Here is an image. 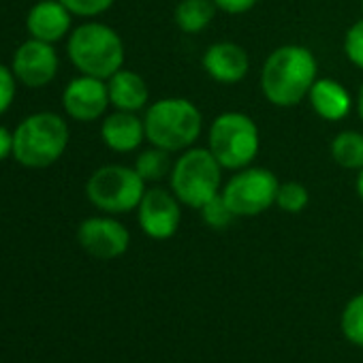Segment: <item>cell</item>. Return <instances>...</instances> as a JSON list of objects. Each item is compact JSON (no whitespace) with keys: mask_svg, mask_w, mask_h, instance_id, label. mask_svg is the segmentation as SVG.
<instances>
[{"mask_svg":"<svg viewBox=\"0 0 363 363\" xmlns=\"http://www.w3.org/2000/svg\"><path fill=\"white\" fill-rule=\"evenodd\" d=\"M318 79V62L306 45H280L263 62L261 92L274 107L289 109L308 99L312 84Z\"/></svg>","mask_w":363,"mask_h":363,"instance_id":"cell-1","label":"cell"},{"mask_svg":"<svg viewBox=\"0 0 363 363\" xmlns=\"http://www.w3.org/2000/svg\"><path fill=\"white\" fill-rule=\"evenodd\" d=\"M145 139L167 152H184L197 143L203 130L199 107L184 96H164L147 105L143 116Z\"/></svg>","mask_w":363,"mask_h":363,"instance_id":"cell-2","label":"cell"},{"mask_svg":"<svg viewBox=\"0 0 363 363\" xmlns=\"http://www.w3.org/2000/svg\"><path fill=\"white\" fill-rule=\"evenodd\" d=\"M71 141L67 120L56 111H37L13 130V158L26 169H45L62 158Z\"/></svg>","mask_w":363,"mask_h":363,"instance_id":"cell-3","label":"cell"},{"mask_svg":"<svg viewBox=\"0 0 363 363\" xmlns=\"http://www.w3.org/2000/svg\"><path fill=\"white\" fill-rule=\"evenodd\" d=\"M67 54L82 75L109 79L124 69V41L103 22H84L71 30Z\"/></svg>","mask_w":363,"mask_h":363,"instance_id":"cell-4","label":"cell"},{"mask_svg":"<svg viewBox=\"0 0 363 363\" xmlns=\"http://www.w3.org/2000/svg\"><path fill=\"white\" fill-rule=\"evenodd\" d=\"M223 164L210 147H189L171 167L169 186L182 206L201 210L223 193Z\"/></svg>","mask_w":363,"mask_h":363,"instance_id":"cell-5","label":"cell"},{"mask_svg":"<svg viewBox=\"0 0 363 363\" xmlns=\"http://www.w3.org/2000/svg\"><path fill=\"white\" fill-rule=\"evenodd\" d=\"M208 147L227 171L250 167L261 150L259 126L242 111L218 113L208 130Z\"/></svg>","mask_w":363,"mask_h":363,"instance_id":"cell-6","label":"cell"},{"mask_svg":"<svg viewBox=\"0 0 363 363\" xmlns=\"http://www.w3.org/2000/svg\"><path fill=\"white\" fill-rule=\"evenodd\" d=\"M145 193V182L126 164H103L86 182L88 201L103 214H128L139 208Z\"/></svg>","mask_w":363,"mask_h":363,"instance_id":"cell-7","label":"cell"},{"mask_svg":"<svg viewBox=\"0 0 363 363\" xmlns=\"http://www.w3.org/2000/svg\"><path fill=\"white\" fill-rule=\"evenodd\" d=\"M280 182L265 167H244L235 171L223 186V197L240 218H252L276 206Z\"/></svg>","mask_w":363,"mask_h":363,"instance_id":"cell-8","label":"cell"},{"mask_svg":"<svg viewBox=\"0 0 363 363\" xmlns=\"http://www.w3.org/2000/svg\"><path fill=\"white\" fill-rule=\"evenodd\" d=\"M137 223L139 229L156 242L171 240L182 223V203L171 193V189L152 186L145 189L143 199L137 208Z\"/></svg>","mask_w":363,"mask_h":363,"instance_id":"cell-9","label":"cell"},{"mask_svg":"<svg viewBox=\"0 0 363 363\" xmlns=\"http://www.w3.org/2000/svg\"><path fill=\"white\" fill-rule=\"evenodd\" d=\"M60 58L54 43H45L39 39H26L13 54L11 71L18 84L26 88H43L52 84L58 75Z\"/></svg>","mask_w":363,"mask_h":363,"instance_id":"cell-10","label":"cell"},{"mask_svg":"<svg viewBox=\"0 0 363 363\" xmlns=\"http://www.w3.org/2000/svg\"><path fill=\"white\" fill-rule=\"evenodd\" d=\"M77 242L90 257L101 261H111L128 250L130 233L111 214L90 216L82 220V225L77 227Z\"/></svg>","mask_w":363,"mask_h":363,"instance_id":"cell-11","label":"cell"},{"mask_svg":"<svg viewBox=\"0 0 363 363\" xmlns=\"http://www.w3.org/2000/svg\"><path fill=\"white\" fill-rule=\"evenodd\" d=\"M109 105L107 82L92 75L79 73L62 90V109L75 122H96Z\"/></svg>","mask_w":363,"mask_h":363,"instance_id":"cell-12","label":"cell"},{"mask_svg":"<svg viewBox=\"0 0 363 363\" xmlns=\"http://www.w3.org/2000/svg\"><path fill=\"white\" fill-rule=\"evenodd\" d=\"M201 67L216 84L233 86L250 73V56L235 41H216L203 52Z\"/></svg>","mask_w":363,"mask_h":363,"instance_id":"cell-13","label":"cell"},{"mask_svg":"<svg viewBox=\"0 0 363 363\" xmlns=\"http://www.w3.org/2000/svg\"><path fill=\"white\" fill-rule=\"evenodd\" d=\"M73 13L60 0H37L26 16V30L33 39L58 43L69 37Z\"/></svg>","mask_w":363,"mask_h":363,"instance_id":"cell-14","label":"cell"},{"mask_svg":"<svg viewBox=\"0 0 363 363\" xmlns=\"http://www.w3.org/2000/svg\"><path fill=\"white\" fill-rule=\"evenodd\" d=\"M101 139L111 152H118V154L135 152L145 141L143 118H139L133 111L116 109L113 113L103 118V122H101Z\"/></svg>","mask_w":363,"mask_h":363,"instance_id":"cell-15","label":"cell"},{"mask_svg":"<svg viewBox=\"0 0 363 363\" xmlns=\"http://www.w3.org/2000/svg\"><path fill=\"white\" fill-rule=\"evenodd\" d=\"M308 101L314 113L325 122H340L352 109L350 92L331 77H318L308 92Z\"/></svg>","mask_w":363,"mask_h":363,"instance_id":"cell-16","label":"cell"},{"mask_svg":"<svg viewBox=\"0 0 363 363\" xmlns=\"http://www.w3.org/2000/svg\"><path fill=\"white\" fill-rule=\"evenodd\" d=\"M107 90H109V103L111 107L120 111H133L139 113L141 109L147 107L150 101V88L145 79L128 69H120L107 79Z\"/></svg>","mask_w":363,"mask_h":363,"instance_id":"cell-17","label":"cell"},{"mask_svg":"<svg viewBox=\"0 0 363 363\" xmlns=\"http://www.w3.org/2000/svg\"><path fill=\"white\" fill-rule=\"evenodd\" d=\"M214 0H179L173 9V22L184 35L203 33L216 18Z\"/></svg>","mask_w":363,"mask_h":363,"instance_id":"cell-18","label":"cell"},{"mask_svg":"<svg viewBox=\"0 0 363 363\" xmlns=\"http://www.w3.org/2000/svg\"><path fill=\"white\" fill-rule=\"evenodd\" d=\"M331 158L335 164L348 171L363 169V133L359 130H340L331 139Z\"/></svg>","mask_w":363,"mask_h":363,"instance_id":"cell-19","label":"cell"},{"mask_svg":"<svg viewBox=\"0 0 363 363\" xmlns=\"http://www.w3.org/2000/svg\"><path fill=\"white\" fill-rule=\"evenodd\" d=\"M133 167L143 177L145 184H156V182L164 179L171 173V167H173L171 152L152 145V147H147V150H143V152L137 154Z\"/></svg>","mask_w":363,"mask_h":363,"instance_id":"cell-20","label":"cell"},{"mask_svg":"<svg viewBox=\"0 0 363 363\" xmlns=\"http://www.w3.org/2000/svg\"><path fill=\"white\" fill-rule=\"evenodd\" d=\"M340 329L350 344L363 348V293H357L344 306L340 316Z\"/></svg>","mask_w":363,"mask_h":363,"instance_id":"cell-21","label":"cell"},{"mask_svg":"<svg viewBox=\"0 0 363 363\" xmlns=\"http://www.w3.org/2000/svg\"><path fill=\"white\" fill-rule=\"evenodd\" d=\"M310 203V193L301 182H280L276 208L286 214H301Z\"/></svg>","mask_w":363,"mask_h":363,"instance_id":"cell-22","label":"cell"},{"mask_svg":"<svg viewBox=\"0 0 363 363\" xmlns=\"http://www.w3.org/2000/svg\"><path fill=\"white\" fill-rule=\"evenodd\" d=\"M199 214H201L203 225L210 227V229H214V231H225V229H229V227L233 225V220L238 218V216L233 214V210L229 208V203L225 201L223 193H220L218 197H214L212 201H208V203L199 210Z\"/></svg>","mask_w":363,"mask_h":363,"instance_id":"cell-23","label":"cell"},{"mask_svg":"<svg viewBox=\"0 0 363 363\" xmlns=\"http://www.w3.org/2000/svg\"><path fill=\"white\" fill-rule=\"evenodd\" d=\"M342 48H344L346 60H348L354 69L363 71V20H357L354 24L348 26V30H346V35H344Z\"/></svg>","mask_w":363,"mask_h":363,"instance_id":"cell-24","label":"cell"},{"mask_svg":"<svg viewBox=\"0 0 363 363\" xmlns=\"http://www.w3.org/2000/svg\"><path fill=\"white\" fill-rule=\"evenodd\" d=\"M60 3L79 18H96L113 7L116 0H60Z\"/></svg>","mask_w":363,"mask_h":363,"instance_id":"cell-25","label":"cell"},{"mask_svg":"<svg viewBox=\"0 0 363 363\" xmlns=\"http://www.w3.org/2000/svg\"><path fill=\"white\" fill-rule=\"evenodd\" d=\"M18 94V79L11 67L0 65V116H5Z\"/></svg>","mask_w":363,"mask_h":363,"instance_id":"cell-26","label":"cell"},{"mask_svg":"<svg viewBox=\"0 0 363 363\" xmlns=\"http://www.w3.org/2000/svg\"><path fill=\"white\" fill-rule=\"evenodd\" d=\"M214 5L218 7V11H225L229 16H242L255 9L259 0H214Z\"/></svg>","mask_w":363,"mask_h":363,"instance_id":"cell-27","label":"cell"},{"mask_svg":"<svg viewBox=\"0 0 363 363\" xmlns=\"http://www.w3.org/2000/svg\"><path fill=\"white\" fill-rule=\"evenodd\" d=\"M13 156V133L0 124V162Z\"/></svg>","mask_w":363,"mask_h":363,"instance_id":"cell-28","label":"cell"},{"mask_svg":"<svg viewBox=\"0 0 363 363\" xmlns=\"http://www.w3.org/2000/svg\"><path fill=\"white\" fill-rule=\"evenodd\" d=\"M354 189H357V197L363 203V169L357 171V179H354Z\"/></svg>","mask_w":363,"mask_h":363,"instance_id":"cell-29","label":"cell"},{"mask_svg":"<svg viewBox=\"0 0 363 363\" xmlns=\"http://www.w3.org/2000/svg\"><path fill=\"white\" fill-rule=\"evenodd\" d=\"M357 113H359V118H361V122H363V84H361V88H359V94H357Z\"/></svg>","mask_w":363,"mask_h":363,"instance_id":"cell-30","label":"cell"},{"mask_svg":"<svg viewBox=\"0 0 363 363\" xmlns=\"http://www.w3.org/2000/svg\"><path fill=\"white\" fill-rule=\"evenodd\" d=\"M361 263H363V248H361Z\"/></svg>","mask_w":363,"mask_h":363,"instance_id":"cell-31","label":"cell"},{"mask_svg":"<svg viewBox=\"0 0 363 363\" xmlns=\"http://www.w3.org/2000/svg\"><path fill=\"white\" fill-rule=\"evenodd\" d=\"M361 13H363V0H361Z\"/></svg>","mask_w":363,"mask_h":363,"instance_id":"cell-32","label":"cell"}]
</instances>
